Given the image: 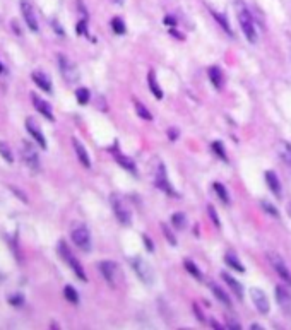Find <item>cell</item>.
Segmentation results:
<instances>
[{"mask_svg":"<svg viewBox=\"0 0 291 330\" xmlns=\"http://www.w3.org/2000/svg\"><path fill=\"white\" fill-rule=\"evenodd\" d=\"M7 299H9V303H11V305H14V306H21L22 303H24V298H22L21 294H16V296H9Z\"/></svg>","mask_w":291,"mask_h":330,"instance_id":"38","label":"cell"},{"mask_svg":"<svg viewBox=\"0 0 291 330\" xmlns=\"http://www.w3.org/2000/svg\"><path fill=\"white\" fill-rule=\"evenodd\" d=\"M115 157H116V161H118V164H120L122 168H125V170L132 171V173L135 171V166H134V163H132L130 157L122 156V154H118V153H115Z\"/></svg>","mask_w":291,"mask_h":330,"instance_id":"28","label":"cell"},{"mask_svg":"<svg viewBox=\"0 0 291 330\" xmlns=\"http://www.w3.org/2000/svg\"><path fill=\"white\" fill-rule=\"evenodd\" d=\"M171 222H173V226L177 229H183L187 226L185 214H183V212H175V214L171 216Z\"/></svg>","mask_w":291,"mask_h":330,"instance_id":"29","label":"cell"},{"mask_svg":"<svg viewBox=\"0 0 291 330\" xmlns=\"http://www.w3.org/2000/svg\"><path fill=\"white\" fill-rule=\"evenodd\" d=\"M235 7H237L238 22H240L242 31H243L245 38H247L250 43H257V31H255V22H254L252 14L248 12V9L245 7L243 2H240V0L237 2V5H235Z\"/></svg>","mask_w":291,"mask_h":330,"instance_id":"1","label":"cell"},{"mask_svg":"<svg viewBox=\"0 0 291 330\" xmlns=\"http://www.w3.org/2000/svg\"><path fill=\"white\" fill-rule=\"evenodd\" d=\"M276 299L279 303L281 308H284L286 312H291V291L288 289L283 284L276 286Z\"/></svg>","mask_w":291,"mask_h":330,"instance_id":"15","label":"cell"},{"mask_svg":"<svg viewBox=\"0 0 291 330\" xmlns=\"http://www.w3.org/2000/svg\"><path fill=\"white\" fill-rule=\"evenodd\" d=\"M135 113H137L141 118H144V120H153V115H151V111L147 108H146L142 103H139V101H135Z\"/></svg>","mask_w":291,"mask_h":330,"instance_id":"31","label":"cell"},{"mask_svg":"<svg viewBox=\"0 0 291 330\" xmlns=\"http://www.w3.org/2000/svg\"><path fill=\"white\" fill-rule=\"evenodd\" d=\"M212 149H214V153L218 154L223 161H228V156H226L225 153V145H223L221 142H212Z\"/></svg>","mask_w":291,"mask_h":330,"instance_id":"36","label":"cell"},{"mask_svg":"<svg viewBox=\"0 0 291 330\" xmlns=\"http://www.w3.org/2000/svg\"><path fill=\"white\" fill-rule=\"evenodd\" d=\"M21 157L26 164L33 171L40 170V154H38V149L34 147L31 142H22V149H21Z\"/></svg>","mask_w":291,"mask_h":330,"instance_id":"6","label":"cell"},{"mask_svg":"<svg viewBox=\"0 0 291 330\" xmlns=\"http://www.w3.org/2000/svg\"><path fill=\"white\" fill-rule=\"evenodd\" d=\"M99 270H101L106 283H108L112 287H116V284H118V276H120L118 265L112 260H103L101 264H99Z\"/></svg>","mask_w":291,"mask_h":330,"instance_id":"8","label":"cell"},{"mask_svg":"<svg viewBox=\"0 0 291 330\" xmlns=\"http://www.w3.org/2000/svg\"><path fill=\"white\" fill-rule=\"evenodd\" d=\"M144 241H146V248H147V251H153L154 247H153V243L149 241V238H147V236H144Z\"/></svg>","mask_w":291,"mask_h":330,"instance_id":"43","label":"cell"},{"mask_svg":"<svg viewBox=\"0 0 291 330\" xmlns=\"http://www.w3.org/2000/svg\"><path fill=\"white\" fill-rule=\"evenodd\" d=\"M212 16H214L216 21H218L219 24L223 26V29H225L226 33L231 34V29H229V22H228V19H226V16L225 14H219V12H212Z\"/></svg>","mask_w":291,"mask_h":330,"instance_id":"34","label":"cell"},{"mask_svg":"<svg viewBox=\"0 0 291 330\" xmlns=\"http://www.w3.org/2000/svg\"><path fill=\"white\" fill-rule=\"evenodd\" d=\"M225 262L226 265H229L231 268H235L237 272H245V267L243 264H242L240 260H238V257L235 253H231V251H228V253L225 255Z\"/></svg>","mask_w":291,"mask_h":330,"instance_id":"22","label":"cell"},{"mask_svg":"<svg viewBox=\"0 0 291 330\" xmlns=\"http://www.w3.org/2000/svg\"><path fill=\"white\" fill-rule=\"evenodd\" d=\"M214 190H216V195L219 197V199H221V202L223 204H226V205H228L229 204V195H228V192H226V187L223 185V183H219V182H216L214 185Z\"/></svg>","mask_w":291,"mask_h":330,"instance_id":"27","label":"cell"},{"mask_svg":"<svg viewBox=\"0 0 291 330\" xmlns=\"http://www.w3.org/2000/svg\"><path fill=\"white\" fill-rule=\"evenodd\" d=\"M31 77H33L34 84H36V86L40 87V89H43L45 93H51V91H53V87H51L50 77H48L45 72H40V70H36V72L31 74Z\"/></svg>","mask_w":291,"mask_h":330,"instance_id":"17","label":"cell"},{"mask_svg":"<svg viewBox=\"0 0 291 330\" xmlns=\"http://www.w3.org/2000/svg\"><path fill=\"white\" fill-rule=\"evenodd\" d=\"M72 145H74V151H76V154H77V159L81 161V164H82L84 168H91V159H89L86 147H84V145L81 144L79 139L74 137V139H72Z\"/></svg>","mask_w":291,"mask_h":330,"instance_id":"16","label":"cell"},{"mask_svg":"<svg viewBox=\"0 0 291 330\" xmlns=\"http://www.w3.org/2000/svg\"><path fill=\"white\" fill-rule=\"evenodd\" d=\"M264 176H266V183L271 189V192L279 199L281 197V182H279V178H277V174L274 173V171H266Z\"/></svg>","mask_w":291,"mask_h":330,"instance_id":"19","label":"cell"},{"mask_svg":"<svg viewBox=\"0 0 291 330\" xmlns=\"http://www.w3.org/2000/svg\"><path fill=\"white\" fill-rule=\"evenodd\" d=\"M276 151H277V156L284 161L286 164L291 166V144L286 141H279L276 145Z\"/></svg>","mask_w":291,"mask_h":330,"instance_id":"20","label":"cell"},{"mask_svg":"<svg viewBox=\"0 0 291 330\" xmlns=\"http://www.w3.org/2000/svg\"><path fill=\"white\" fill-rule=\"evenodd\" d=\"M168 134H170V139H171V141H175V139H177V130H173V128H171V130L168 132Z\"/></svg>","mask_w":291,"mask_h":330,"instance_id":"46","label":"cell"},{"mask_svg":"<svg viewBox=\"0 0 291 330\" xmlns=\"http://www.w3.org/2000/svg\"><path fill=\"white\" fill-rule=\"evenodd\" d=\"M58 253H60L62 260L65 262V264L69 265L70 268H72L74 274H76V276L79 277L81 281H87V276H86V272H84L82 265H81V264H79V260H77V258L74 257V253L70 251V248L67 247L65 241H58Z\"/></svg>","mask_w":291,"mask_h":330,"instance_id":"3","label":"cell"},{"mask_svg":"<svg viewBox=\"0 0 291 330\" xmlns=\"http://www.w3.org/2000/svg\"><path fill=\"white\" fill-rule=\"evenodd\" d=\"M64 296H65L67 301L72 303V305H77V303H79V294H77V291L74 289L72 286L64 287Z\"/></svg>","mask_w":291,"mask_h":330,"instance_id":"26","label":"cell"},{"mask_svg":"<svg viewBox=\"0 0 291 330\" xmlns=\"http://www.w3.org/2000/svg\"><path fill=\"white\" fill-rule=\"evenodd\" d=\"M112 28L116 34H124L125 33V24L120 17H113L112 19Z\"/></svg>","mask_w":291,"mask_h":330,"instance_id":"35","label":"cell"},{"mask_svg":"<svg viewBox=\"0 0 291 330\" xmlns=\"http://www.w3.org/2000/svg\"><path fill=\"white\" fill-rule=\"evenodd\" d=\"M163 22H164V24H168V26H171V28H175V24H177V21H175V17H171V16H166Z\"/></svg>","mask_w":291,"mask_h":330,"instance_id":"41","label":"cell"},{"mask_svg":"<svg viewBox=\"0 0 291 330\" xmlns=\"http://www.w3.org/2000/svg\"><path fill=\"white\" fill-rule=\"evenodd\" d=\"M51 24H53V29H55V33H58V34H60V36H62V34H65V33H64V29H62V28H60V24H58V22H57V21H53V22H51Z\"/></svg>","mask_w":291,"mask_h":330,"instance_id":"42","label":"cell"},{"mask_svg":"<svg viewBox=\"0 0 291 330\" xmlns=\"http://www.w3.org/2000/svg\"><path fill=\"white\" fill-rule=\"evenodd\" d=\"M58 67H60V72H62L64 79L69 84H74L79 80V70H77L76 63L70 62L64 53L58 55Z\"/></svg>","mask_w":291,"mask_h":330,"instance_id":"5","label":"cell"},{"mask_svg":"<svg viewBox=\"0 0 291 330\" xmlns=\"http://www.w3.org/2000/svg\"><path fill=\"white\" fill-rule=\"evenodd\" d=\"M262 327L260 325H257V323H254V325H252V330H260Z\"/></svg>","mask_w":291,"mask_h":330,"instance_id":"47","label":"cell"},{"mask_svg":"<svg viewBox=\"0 0 291 330\" xmlns=\"http://www.w3.org/2000/svg\"><path fill=\"white\" fill-rule=\"evenodd\" d=\"M288 214H290V218H291V204L288 205Z\"/></svg>","mask_w":291,"mask_h":330,"instance_id":"48","label":"cell"},{"mask_svg":"<svg viewBox=\"0 0 291 330\" xmlns=\"http://www.w3.org/2000/svg\"><path fill=\"white\" fill-rule=\"evenodd\" d=\"M21 12H22V17H24L26 24H28L29 31L36 33L40 28H38L36 11H34L33 4H31V0H21Z\"/></svg>","mask_w":291,"mask_h":330,"instance_id":"10","label":"cell"},{"mask_svg":"<svg viewBox=\"0 0 291 330\" xmlns=\"http://www.w3.org/2000/svg\"><path fill=\"white\" fill-rule=\"evenodd\" d=\"M208 212H209V216H211L212 222H214L216 226H219V219H218V214H216V211H214V207L208 205Z\"/></svg>","mask_w":291,"mask_h":330,"instance_id":"39","label":"cell"},{"mask_svg":"<svg viewBox=\"0 0 291 330\" xmlns=\"http://www.w3.org/2000/svg\"><path fill=\"white\" fill-rule=\"evenodd\" d=\"M260 207L267 212V214L273 216V218H279V211H277L276 207H274L271 202H267V200H262V202H260Z\"/></svg>","mask_w":291,"mask_h":330,"instance_id":"33","label":"cell"},{"mask_svg":"<svg viewBox=\"0 0 291 330\" xmlns=\"http://www.w3.org/2000/svg\"><path fill=\"white\" fill-rule=\"evenodd\" d=\"M267 258H269L271 265H273V268L276 270V274H279L281 279L286 281L288 284H291V272H290V268L286 267V264H284L283 257H281L279 253L269 251V253H267Z\"/></svg>","mask_w":291,"mask_h":330,"instance_id":"9","label":"cell"},{"mask_svg":"<svg viewBox=\"0 0 291 330\" xmlns=\"http://www.w3.org/2000/svg\"><path fill=\"white\" fill-rule=\"evenodd\" d=\"M4 72V65H2V62H0V74Z\"/></svg>","mask_w":291,"mask_h":330,"instance_id":"49","label":"cell"},{"mask_svg":"<svg viewBox=\"0 0 291 330\" xmlns=\"http://www.w3.org/2000/svg\"><path fill=\"white\" fill-rule=\"evenodd\" d=\"M228 327H235V329H240V323L238 322H233V320L228 318Z\"/></svg>","mask_w":291,"mask_h":330,"instance_id":"45","label":"cell"},{"mask_svg":"<svg viewBox=\"0 0 291 330\" xmlns=\"http://www.w3.org/2000/svg\"><path fill=\"white\" fill-rule=\"evenodd\" d=\"M31 101H33L34 108L38 110V113H41V115L45 116L47 120H50V122H55V116H53V111H51V105L50 103H47L45 99H41L38 94H31Z\"/></svg>","mask_w":291,"mask_h":330,"instance_id":"14","label":"cell"},{"mask_svg":"<svg viewBox=\"0 0 291 330\" xmlns=\"http://www.w3.org/2000/svg\"><path fill=\"white\" fill-rule=\"evenodd\" d=\"M76 31H77V34H86V19L84 21H81L79 24L76 26Z\"/></svg>","mask_w":291,"mask_h":330,"instance_id":"40","label":"cell"},{"mask_svg":"<svg viewBox=\"0 0 291 330\" xmlns=\"http://www.w3.org/2000/svg\"><path fill=\"white\" fill-rule=\"evenodd\" d=\"M0 156L4 157L9 164L14 163V154H12V149L9 147V144H7V142H4V141H0Z\"/></svg>","mask_w":291,"mask_h":330,"instance_id":"25","label":"cell"},{"mask_svg":"<svg viewBox=\"0 0 291 330\" xmlns=\"http://www.w3.org/2000/svg\"><path fill=\"white\" fill-rule=\"evenodd\" d=\"M185 268L189 270L190 274H192L194 277H195L197 281H202V272H200L199 267H197V265L194 264L192 260H185Z\"/></svg>","mask_w":291,"mask_h":330,"instance_id":"32","label":"cell"},{"mask_svg":"<svg viewBox=\"0 0 291 330\" xmlns=\"http://www.w3.org/2000/svg\"><path fill=\"white\" fill-rule=\"evenodd\" d=\"M221 277H223V281H225L226 284H228L229 287H231V291L235 294H237V298L238 299H243V296H245V291H243V286H242L240 283H238L237 279L233 276H229L228 272H221Z\"/></svg>","mask_w":291,"mask_h":330,"instance_id":"18","label":"cell"},{"mask_svg":"<svg viewBox=\"0 0 291 330\" xmlns=\"http://www.w3.org/2000/svg\"><path fill=\"white\" fill-rule=\"evenodd\" d=\"M154 183H156L158 189H161L164 193H168V195H171V197H177L175 189L170 185V182H168L166 170H164V166L161 163L158 164V168H156V178H154Z\"/></svg>","mask_w":291,"mask_h":330,"instance_id":"12","label":"cell"},{"mask_svg":"<svg viewBox=\"0 0 291 330\" xmlns=\"http://www.w3.org/2000/svg\"><path fill=\"white\" fill-rule=\"evenodd\" d=\"M147 82H149V89H151V93L156 96V99L163 98V89H161L160 84H158L156 72H154V70H149V76H147Z\"/></svg>","mask_w":291,"mask_h":330,"instance_id":"21","label":"cell"},{"mask_svg":"<svg viewBox=\"0 0 291 330\" xmlns=\"http://www.w3.org/2000/svg\"><path fill=\"white\" fill-rule=\"evenodd\" d=\"M209 74V79H211L212 86L216 87V89H221L223 87V74H221V69H218V67H211V69L208 70Z\"/></svg>","mask_w":291,"mask_h":330,"instance_id":"24","label":"cell"},{"mask_svg":"<svg viewBox=\"0 0 291 330\" xmlns=\"http://www.w3.org/2000/svg\"><path fill=\"white\" fill-rule=\"evenodd\" d=\"M132 267H134L137 277L144 284H153L154 283V270H153V267L144 260V258L134 257L132 258Z\"/></svg>","mask_w":291,"mask_h":330,"instance_id":"4","label":"cell"},{"mask_svg":"<svg viewBox=\"0 0 291 330\" xmlns=\"http://www.w3.org/2000/svg\"><path fill=\"white\" fill-rule=\"evenodd\" d=\"M110 202H112L113 212H115L116 219L120 221V224L130 226L132 224V211H130V205L127 204V200H125L120 193H112Z\"/></svg>","mask_w":291,"mask_h":330,"instance_id":"2","label":"cell"},{"mask_svg":"<svg viewBox=\"0 0 291 330\" xmlns=\"http://www.w3.org/2000/svg\"><path fill=\"white\" fill-rule=\"evenodd\" d=\"M26 128H28V132L31 135H33L34 141L40 144L41 149H47V139H45L43 132H41L40 125H38V122H34V118H28L26 120Z\"/></svg>","mask_w":291,"mask_h":330,"instance_id":"13","label":"cell"},{"mask_svg":"<svg viewBox=\"0 0 291 330\" xmlns=\"http://www.w3.org/2000/svg\"><path fill=\"white\" fill-rule=\"evenodd\" d=\"M89 96H91V93H89L87 87H79L76 91V99L79 105H86V103L89 101Z\"/></svg>","mask_w":291,"mask_h":330,"instance_id":"30","label":"cell"},{"mask_svg":"<svg viewBox=\"0 0 291 330\" xmlns=\"http://www.w3.org/2000/svg\"><path fill=\"white\" fill-rule=\"evenodd\" d=\"M250 298H252V301H254L255 308H257L262 315H267V313H269L271 305H269V299H267V294L264 293V291L259 289V287H252Z\"/></svg>","mask_w":291,"mask_h":330,"instance_id":"11","label":"cell"},{"mask_svg":"<svg viewBox=\"0 0 291 330\" xmlns=\"http://www.w3.org/2000/svg\"><path fill=\"white\" fill-rule=\"evenodd\" d=\"M70 238H72L74 245L76 247H79L81 250L84 251H89L91 250V235H89V229L86 228V226H77V228L72 229V233H70Z\"/></svg>","mask_w":291,"mask_h":330,"instance_id":"7","label":"cell"},{"mask_svg":"<svg viewBox=\"0 0 291 330\" xmlns=\"http://www.w3.org/2000/svg\"><path fill=\"white\" fill-rule=\"evenodd\" d=\"M161 229H163V235H164V238H166L168 241H170V243H171V245H173V247H175V245H177V238H175V236H173V233H171L170 229L166 228V224H161Z\"/></svg>","mask_w":291,"mask_h":330,"instance_id":"37","label":"cell"},{"mask_svg":"<svg viewBox=\"0 0 291 330\" xmlns=\"http://www.w3.org/2000/svg\"><path fill=\"white\" fill-rule=\"evenodd\" d=\"M194 310H195V313H197V318H199L200 322H206V320H204V316H202V313H200L199 306H197V305H194Z\"/></svg>","mask_w":291,"mask_h":330,"instance_id":"44","label":"cell"},{"mask_svg":"<svg viewBox=\"0 0 291 330\" xmlns=\"http://www.w3.org/2000/svg\"><path fill=\"white\" fill-rule=\"evenodd\" d=\"M209 287H211V291L214 293V296L218 298L219 301L223 303V305H226V306H231V299H229V296L228 294L225 293V291L221 289V287L218 286V284H214V283H209Z\"/></svg>","mask_w":291,"mask_h":330,"instance_id":"23","label":"cell"}]
</instances>
